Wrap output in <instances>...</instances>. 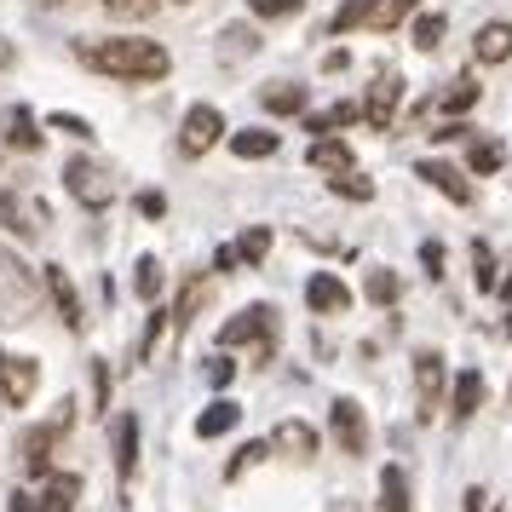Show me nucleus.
<instances>
[{
    "label": "nucleus",
    "mask_w": 512,
    "mask_h": 512,
    "mask_svg": "<svg viewBox=\"0 0 512 512\" xmlns=\"http://www.w3.org/2000/svg\"><path fill=\"white\" fill-rule=\"evenodd\" d=\"M75 58L87 70L110 75V81H162L173 70L162 41H144V35H104V41H75Z\"/></svg>",
    "instance_id": "obj_1"
},
{
    "label": "nucleus",
    "mask_w": 512,
    "mask_h": 512,
    "mask_svg": "<svg viewBox=\"0 0 512 512\" xmlns=\"http://www.w3.org/2000/svg\"><path fill=\"white\" fill-rule=\"evenodd\" d=\"M41 294H47L41 271H29L12 248H0V328L29 323V317L41 311Z\"/></svg>",
    "instance_id": "obj_2"
},
{
    "label": "nucleus",
    "mask_w": 512,
    "mask_h": 512,
    "mask_svg": "<svg viewBox=\"0 0 512 512\" xmlns=\"http://www.w3.org/2000/svg\"><path fill=\"white\" fill-rule=\"evenodd\" d=\"M64 190H70L81 208L104 213L110 202H116V185H110V173L98 162H87V156H75V162H64Z\"/></svg>",
    "instance_id": "obj_3"
},
{
    "label": "nucleus",
    "mask_w": 512,
    "mask_h": 512,
    "mask_svg": "<svg viewBox=\"0 0 512 512\" xmlns=\"http://www.w3.org/2000/svg\"><path fill=\"white\" fill-rule=\"evenodd\" d=\"M271 328H277L271 305H254V311H242L219 328V346H254V357H271Z\"/></svg>",
    "instance_id": "obj_4"
},
{
    "label": "nucleus",
    "mask_w": 512,
    "mask_h": 512,
    "mask_svg": "<svg viewBox=\"0 0 512 512\" xmlns=\"http://www.w3.org/2000/svg\"><path fill=\"white\" fill-rule=\"evenodd\" d=\"M328 432L340 443V455H369V420H363V403H357V397H334Z\"/></svg>",
    "instance_id": "obj_5"
},
{
    "label": "nucleus",
    "mask_w": 512,
    "mask_h": 512,
    "mask_svg": "<svg viewBox=\"0 0 512 512\" xmlns=\"http://www.w3.org/2000/svg\"><path fill=\"white\" fill-rule=\"evenodd\" d=\"M70 432V403H64V415L52 420V426H35V432H24V443H18V455H24V466L35 472V478H47L52 472V449H58V438Z\"/></svg>",
    "instance_id": "obj_6"
},
{
    "label": "nucleus",
    "mask_w": 512,
    "mask_h": 512,
    "mask_svg": "<svg viewBox=\"0 0 512 512\" xmlns=\"http://www.w3.org/2000/svg\"><path fill=\"white\" fill-rule=\"evenodd\" d=\"M41 386V363L35 357H12V351H0V397L12 403V409H24L29 397Z\"/></svg>",
    "instance_id": "obj_7"
},
{
    "label": "nucleus",
    "mask_w": 512,
    "mask_h": 512,
    "mask_svg": "<svg viewBox=\"0 0 512 512\" xmlns=\"http://www.w3.org/2000/svg\"><path fill=\"white\" fill-rule=\"evenodd\" d=\"M219 139H225V116H219L213 104H196L185 116V127H179V150H185V156H208Z\"/></svg>",
    "instance_id": "obj_8"
},
{
    "label": "nucleus",
    "mask_w": 512,
    "mask_h": 512,
    "mask_svg": "<svg viewBox=\"0 0 512 512\" xmlns=\"http://www.w3.org/2000/svg\"><path fill=\"white\" fill-rule=\"evenodd\" d=\"M41 282H47V294H52V305H58V317H64V328H87V311H81V294H75V282H70V271L64 265H47L41 271Z\"/></svg>",
    "instance_id": "obj_9"
},
{
    "label": "nucleus",
    "mask_w": 512,
    "mask_h": 512,
    "mask_svg": "<svg viewBox=\"0 0 512 512\" xmlns=\"http://www.w3.org/2000/svg\"><path fill=\"white\" fill-rule=\"evenodd\" d=\"M397 104H403V81H397V75H380V81L369 87V98H363V121L386 133L392 116H397Z\"/></svg>",
    "instance_id": "obj_10"
},
{
    "label": "nucleus",
    "mask_w": 512,
    "mask_h": 512,
    "mask_svg": "<svg viewBox=\"0 0 512 512\" xmlns=\"http://www.w3.org/2000/svg\"><path fill=\"white\" fill-rule=\"evenodd\" d=\"M415 173H420V179H426L432 190H443L455 208H472V179H466L461 167H449V162H420Z\"/></svg>",
    "instance_id": "obj_11"
},
{
    "label": "nucleus",
    "mask_w": 512,
    "mask_h": 512,
    "mask_svg": "<svg viewBox=\"0 0 512 512\" xmlns=\"http://www.w3.org/2000/svg\"><path fill=\"white\" fill-rule=\"evenodd\" d=\"M305 305H311V311H323V317H328V311H346V305H351V288L334 277V271H317V277L305 282Z\"/></svg>",
    "instance_id": "obj_12"
},
{
    "label": "nucleus",
    "mask_w": 512,
    "mask_h": 512,
    "mask_svg": "<svg viewBox=\"0 0 512 512\" xmlns=\"http://www.w3.org/2000/svg\"><path fill=\"white\" fill-rule=\"evenodd\" d=\"M415 392H420V415L438 409V392H443V357L438 351H420L415 357Z\"/></svg>",
    "instance_id": "obj_13"
},
{
    "label": "nucleus",
    "mask_w": 512,
    "mask_h": 512,
    "mask_svg": "<svg viewBox=\"0 0 512 512\" xmlns=\"http://www.w3.org/2000/svg\"><path fill=\"white\" fill-rule=\"evenodd\" d=\"M478 403H484V374H478V369L455 374V392H449V420H455V426H461V420H472V415H478Z\"/></svg>",
    "instance_id": "obj_14"
},
{
    "label": "nucleus",
    "mask_w": 512,
    "mask_h": 512,
    "mask_svg": "<svg viewBox=\"0 0 512 512\" xmlns=\"http://www.w3.org/2000/svg\"><path fill=\"white\" fill-rule=\"evenodd\" d=\"M472 52H478V64H507L512 58V24H484L478 35H472Z\"/></svg>",
    "instance_id": "obj_15"
},
{
    "label": "nucleus",
    "mask_w": 512,
    "mask_h": 512,
    "mask_svg": "<svg viewBox=\"0 0 512 512\" xmlns=\"http://www.w3.org/2000/svg\"><path fill=\"white\" fill-rule=\"evenodd\" d=\"M271 449L294 455V461H317V432H311L305 420H282V426H277V438H271Z\"/></svg>",
    "instance_id": "obj_16"
},
{
    "label": "nucleus",
    "mask_w": 512,
    "mask_h": 512,
    "mask_svg": "<svg viewBox=\"0 0 512 512\" xmlns=\"http://www.w3.org/2000/svg\"><path fill=\"white\" fill-rule=\"evenodd\" d=\"M478 93H484V87H478L472 75H455V81H449V87L432 98V110H438V116H466V110L478 104Z\"/></svg>",
    "instance_id": "obj_17"
},
{
    "label": "nucleus",
    "mask_w": 512,
    "mask_h": 512,
    "mask_svg": "<svg viewBox=\"0 0 512 512\" xmlns=\"http://www.w3.org/2000/svg\"><path fill=\"white\" fill-rule=\"evenodd\" d=\"M236 426H242V409H236L231 397H219V403H208V409L196 415V438H225Z\"/></svg>",
    "instance_id": "obj_18"
},
{
    "label": "nucleus",
    "mask_w": 512,
    "mask_h": 512,
    "mask_svg": "<svg viewBox=\"0 0 512 512\" xmlns=\"http://www.w3.org/2000/svg\"><path fill=\"white\" fill-rule=\"evenodd\" d=\"M231 156H242V162H265V156H277V133H265V127H242V133H231Z\"/></svg>",
    "instance_id": "obj_19"
},
{
    "label": "nucleus",
    "mask_w": 512,
    "mask_h": 512,
    "mask_svg": "<svg viewBox=\"0 0 512 512\" xmlns=\"http://www.w3.org/2000/svg\"><path fill=\"white\" fill-rule=\"evenodd\" d=\"M392 0H346L340 12H334V35H346V29H363V24H380V12H386Z\"/></svg>",
    "instance_id": "obj_20"
},
{
    "label": "nucleus",
    "mask_w": 512,
    "mask_h": 512,
    "mask_svg": "<svg viewBox=\"0 0 512 512\" xmlns=\"http://www.w3.org/2000/svg\"><path fill=\"white\" fill-rule=\"evenodd\" d=\"M116 472H121V478H133V472H139V420H133V415L116 420Z\"/></svg>",
    "instance_id": "obj_21"
},
{
    "label": "nucleus",
    "mask_w": 512,
    "mask_h": 512,
    "mask_svg": "<svg viewBox=\"0 0 512 512\" xmlns=\"http://www.w3.org/2000/svg\"><path fill=\"white\" fill-rule=\"evenodd\" d=\"M75 501H81V478L75 472H58L47 484V495H41V512H75Z\"/></svg>",
    "instance_id": "obj_22"
},
{
    "label": "nucleus",
    "mask_w": 512,
    "mask_h": 512,
    "mask_svg": "<svg viewBox=\"0 0 512 512\" xmlns=\"http://www.w3.org/2000/svg\"><path fill=\"white\" fill-rule=\"evenodd\" d=\"M380 512H409V472L403 466L380 472Z\"/></svg>",
    "instance_id": "obj_23"
},
{
    "label": "nucleus",
    "mask_w": 512,
    "mask_h": 512,
    "mask_svg": "<svg viewBox=\"0 0 512 512\" xmlns=\"http://www.w3.org/2000/svg\"><path fill=\"white\" fill-rule=\"evenodd\" d=\"M6 144H12V150H41V127H35V116H29L24 104H18V110H12V116H6Z\"/></svg>",
    "instance_id": "obj_24"
},
{
    "label": "nucleus",
    "mask_w": 512,
    "mask_h": 512,
    "mask_svg": "<svg viewBox=\"0 0 512 512\" xmlns=\"http://www.w3.org/2000/svg\"><path fill=\"white\" fill-rule=\"evenodd\" d=\"M265 110H271V116H305V87L271 81V87H265Z\"/></svg>",
    "instance_id": "obj_25"
},
{
    "label": "nucleus",
    "mask_w": 512,
    "mask_h": 512,
    "mask_svg": "<svg viewBox=\"0 0 512 512\" xmlns=\"http://www.w3.org/2000/svg\"><path fill=\"white\" fill-rule=\"evenodd\" d=\"M311 167H328V173L351 167V144H346V139H334V133H323V139L311 144Z\"/></svg>",
    "instance_id": "obj_26"
},
{
    "label": "nucleus",
    "mask_w": 512,
    "mask_h": 512,
    "mask_svg": "<svg viewBox=\"0 0 512 512\" xmlns=\"http://www.w3.org/2000/svg\"><path fill=\"white\" fill-rule=\"evenodd\" d=\"M265 254H271V231L265 225H248V231L236 236V259L254 271V265H265Z\"/></svg>",
    "instance_id": "obj_27"
},
{
    "label": "nucleus",
    "mask_w": 512,
    "mask_h": 512,
    "mask_svg": "<svg viewBox=\"0 0 512 512\" xmlns=\"http://www.w3.org/2000/svg\"><path fill=\"white\" fill-rule=\"evenodd\" d=\"M133 294H139L144 305H156V294H162V265H156L150 254L133 265Z\"/></svg>",
    "instance_id": "obj_28"
},
{
    "label": "nucleus",
    "mask_w": 512,
    "mask_h": 512,
    "mask_svg": "<svg viewBox=\"0 0 512 512\" xmlns=\"http://www.w3.org/2000/svg\"><path fill=\"white\" fill-rule=\"evenodd\" d=\"M357 116H363L357 104H334V110H317V116H305V133H317V139H323V133H334V127H346V121H357Z\"/></svg>",
    "instance_id": "obj_29"
},
{
    "label": "nucleus",
    "mask_w": 512,
    "mask_h": 512,
    "mask_svg": "<svg viewBox=\"0 0 512 512\" xmlns=\"http://www.w3.org/2000/svg\"><path fill=\"white\" fill-rule=\"evenodd\" d=\"M202 294H208V288H202V277L185 282V294H179V305L167 311V323H173V328H190V323H196V311H202Z\"/></svg>",
    "instance_id": "obj_30"
},
{
    "label": "nucleus",
    "mask_w": 512,
    "mask_h": 512,
    "mask_svg": "<svg viewBox=\"0 0 512 512\" xmlns=\"http://www.w3.org/2000/svg\"><path fill=\"white\" fill-rule=\"evenodd\" d=\"M472 282H478V294H495V282H501V271H495V254H489V242H472Z\"/></svg>",
    "instance_id": "obj_31"
},
{
    "label": "nucleus",
    "mask_w": 512,
    "mask_h": 512,
    "mask_svg": "<svg viewBox=\"0 0 512 512\" xmlns=\"http://www.w3.org/2000/svg\"><path fill=\"white\" fill-rule=\"evenodd\" d=\"M501 162H507V150H501L495 139H478L472 150H466V167H472V173H495Z\"/></svg>",
    "instance_id": "obj_32"
},
{
    "label": "nucleus",
    "mask_w": 512,
    "mask_h": 512,
    "mask_svg": "<svg viewBox=\"0 0 512 512\" xmlns=\"http://www.w3.org/2000/svg\"><path fill=\"white\" fill-rule=\"evenodd\" d=\"M328 190H334V196H351V202H369L374 196V185L363 179V173H351V167H340V173L328 179Z\"/></svg>",
    "instance_id": "obj_33"
},
{
    "label": "nucleus",
    "mask_w": 512,
    "mask_h": 512,
    "mask_svg": "<svg viewBox=\"0 0 512 512\" xmlns=\"http://www.w3.org/2000/svg\"><path fill=\"white\" fill-rule=\"evenodd\" d=\"M363 294H369L374 305H392L397 294H403V282H397L392 271H369V282H363Z\"/></svg>",
    "instance_id": "obj_34"
},
{
    "label": "nucleus",
    "mask_w": 512,
    "mask_h": 512,
    "mask_svg": "<svg viewBox=\"0 0 512 512\" xmlns=\"http://www.w3.org/2000/svg\"><path fill=\"white\" fill-rule=\"evenodd\" d=\"M443 29H449V24H443V12H426V18H415V47L432 52V47L443 41Z\"/></svg>",
    "instance_id": "obj_35"
},
{
    "label": "nucleus",
    "mask_w": 512,
    "mask_h": 512,
    "mask_svg": "<svg viewBox=\"0 0 512 512\" xmlns=\"http://www.w3.org/2000/svg\"><path fill=\"white\" fill-rule=\"evenodd\" d=\"M104 12H110V18H127V24H139V18L156 12V0H104Z\"/></svg>",
    "instance_id": "obj_36"
},
{
    "label": "nucleus",
    "mask_w": 512,
    "mask_h": 512,
    "mask_svg": "<svg viewBox=\"0 0 512 512\" xmlns=\"http://www.w3.org/2000/svg\"><path fill=\"white\" fill-rule=\"evenodd\" d=\"M265 455H271V443H248V449H236L231 466H225V478H242V472H248L254 461H265Z\"/></svg>",
    "instance_id": "obj_37"
},
{
    "label": "nucleus",
    "mask_w": 512,
    "mask_h": 512,
    "mask_svg": "<svg viewBox=\"0 0 512 512\" xmlns=\"http://www.w3.org/2000/svg\"><path fill=\"white\" fill-rule=\"evenodd\" d=\"M52 133H70V139H93V121H81V116H64V110H52L47 116Z\"/></svg>",
    "instance_id": "obj_38"
},
{
    "label": "nucleus",
    "mask_w": 512,
    "mask_h": 512,
    "mask_svg": "<svg viewBox=\"0 0 512 512\" xmlns=\"http://www.w3.org/2000/svg\"><path fill=\"white\" fill-rule=\"evenodd\" d=\"M93 409L110 415V363H98V357H93Z\"/></svg>",
    "instance_id": "obj_39"
},
{
    "label": "nucleus",
    "mask_w": 512,
    "mask_h": 512,
    "mask_svg": "<svg viewBox=\"0 0 512 512\" xmlns=\"http://www.w3.org/2000/svg\"><path fill=\"white\" fill-rule=\"evenodd\" d=\"M162 328H167V311L156 305V311H150V328H144V340H139V357H144V363L156 357V340H162Z\"/></svg>",
    "instance_id": "obj_40"
},
{
    "label": "nucleus",
    "mask_w": 512,
    "mask_h": 512,
    "mask_svg": "<svg viewBox=\"0 0 512 512\" xmlns=\"http://www.w3.org/2000/svg\"><path fill=\"white\" fill-rule=\"evenodd\" d=\"M254 6V18H294L305 0H248Z\"/></svg>",
    "instance_id": "obj_41"
},
{
    "label": "nucleus",
    "mask_w": 512,
    "mask_h": 512,
    "mask_svg": "<svg viewBox=\"0 0 512 512\" xmlns=\"http://www.w3.org/2000/svg\"><path fill=\"white\" fill-rule=\"evenodd\" d=\"M202 374H208V386H213V392H225V386L236 380V363H231V357H213V363H208Z\"/></svg>",
    "instance_id": "obj_42"
},
{
    "label": "nucleus",
    "mask_w": 512,
    "mask_h": 512,
    "mask_svg": "<svg viewBox=\"0 0 512 512\" xmlns=\"http://www.w3.org/2000/svg\"><path fill=\"white\" fill-rule=\"evenodd\" d=\"M420 265L426 277H443V242H420Z\"/></svg>",
    "instance_id": "obj_43"
},
{
    "label": "nucleus",
    "mask_w": 512,
    "mask_h": 512,
    "mask_svg": "<svg viewBox=\"0 0 512 512\" xmlns=\"http://www.w3.org/2000/svg\"><path fill=\"white\" fill-rule=\"evenodd\" d=\"M139 213H144V219H162L167 196H162V190H139Z\"/></svg>",
    "instance_id": "obj_44"
},
{
    "label": "nucleus",
    "mask_w": 512,
    "mask_h": 512,
    "mask_svg": "<svg viewBox=\"0 0 512 512\" xmlns=\"http://www.w3.org/2000/svg\"><path fill=\"white\" fill-rule=\"evenodd\" d=\"M415 6H420V0H392V6H386V12H380V24H374V29H392L397 18H409V12H415Z\"/></svg>",
    "instance_id": "obj_45"
},
{
    "label": "nucleus",
    "mask_w": 512,
    "mask_h": 512,
    "mask_svg": "<svg viewBox=\"0 0 512 512\" xmlns=\"http://www.w3.org/2000/svg\"><path fill=\"white\" fill-rule=\"evenodd\" d=\"M236 265H242V259H236V248H219V254H213V271H236Z\"/></svg>",
    "instance_id": "obj_46"
},
{
    "label": "nucleus",
    "mask_w": 512,
    "mask_h": 512,
    "mask_svg": "<svg viewBox=\"0 0 512 512\" xmlns=\"http://www.w3.org/2000/svg\"><path fill=\"white\" fill-rule=\"evenodd\" d=\"M6 512H35V501H29V495H12V507Z\"/></svg>",
    "instance_id": "obj_47"
},
{
    "label": "nucleus",
    "mask_w": 512,
    "mask_h": 512,
    "mask_svg": "<svg viewBox=\"0 0 512 512\" xmlns=\"http://www.w3.org/2000/svg\"><path fill=\"white\" fill-rule=\"evenodd\" d=\"M495 288H501V300L512 305V271H507V277H501V282H495Z\"/></svg>",
    "instance_id": "obj_48"
},
{
    "label": "nucleus",
    "mask_w": 512,
    "mask_h": 512,
    "mask_svg": "<svg viewBox=\"0 0 512 512\" xmlns=\"http://www.w3.org/2000/svg\"><path fill=\"white\" fill-rule=\"evenodd\" d=\"M0 70H12V47L6 41H0Z\"/></svg>",
    "instance_id": "obj_49"
},
{
    "label": "nucleus",
    "mask_w": 512,
    "mask_h": 512,
    "mask_svg": "<svg viewBox=\"0 0 512 512\" xmlns=\"http://www.w3.org/2000/svg\"><path fill=\"white\" fill-rule=\"evenodd\" d=\"M41 6H70V0H41Z\"/></svg>",
    "instance_id": "obj_50"
},
{
    "label": "nucleus",
    "mask_w": 512,
    "mask_h": 512,
    "mask_svg": "<svg viewBox=\"0 0 512 512\" xmlns=\"http://www.w3.org/2000/svg\"><path fill=\"white\" fill-rule=\"evenodd\" d=\"M173 6H190V0H173Z\"/></svg>",
    "instance_id": "obj_51"
},
{
    "label": "nucleus",
    "mask_w": 512,
    "mask_h": 512,
    "mask_svg": "<svg viewBox=\"0 0 512 512\" xmlns=\"http://www.w3.org/2000/svg\"><path fill=\"white\" fill-rule=\"evenodd\" d=\"M507 397H512V386H507Z\"/></svg>",
    "instance_id": "obj_52"
}]
</instances>
